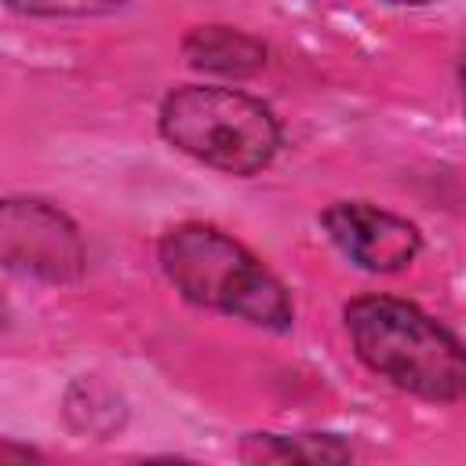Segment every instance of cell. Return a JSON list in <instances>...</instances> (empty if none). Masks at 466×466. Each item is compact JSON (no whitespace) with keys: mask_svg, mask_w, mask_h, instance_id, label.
Returning <instances> with one entry per match:
<instances>
[{"mask_svg":"<svg viewBox=\"0 0 466 466\" xmlns=\"http://www.w3.org/2000/svg\"><path fill=\"white\" fill-rule=\"evenodd\" d=\"M182 51L189 66L222 76H251L266 66V47L233 25H200L182 40Z\"/></svg>","mask_w":466,"mask_h":466,"instance_id":"6","label":"cell"},{"mask_svg":"<svg viewBox=\"0 0 466 466\" xmlns=\"http://www.w3.org/2000/svg\"><path fill=\"white\" fill-rule=\"evenodd\" d=\"M0 255L11 269L47 284H73L87 262L69 215L33 197L0 208Z\"/></svg>","mask_w":466,"mask_h":466,"instance_id":"4","label":"cell"},{"mask_svg":"<svg viewBox=\"0 0 466 466\" xmlns=\"http://www.w3.org/2000/svg\"><path fill=\"white\" fill-rule=\"evenodd\" d=\"M382 4H400V7H419V4H433V0H382Z\"/></svg>","mask_w":466,"mask_h":466,"instance_id":"9","label":"cell"},{"mask_svg":"<svg viewBox=\"0 0 466 466\" xmlns=\"http://www.w3.org/2000/svg\"><path fill=\"white\" fill-rule=\"evenodd\" d=\"M320 222L335 248L368 273H397L411 266L422 248L415 222L364 200H335Z\"/></svg>","mask_w":466,"mask_h":466,"instance_id":"5","label":"cell"},{"mask_svg":"<svg viewBox=\"0 0 466 466\" xmlns=\"http://www.w3.org/2000/svg\"><path fill=\"white\" fill-rule=\"evenodd\" d=\"M160 135L178 153L240 178L269 167L280 149V124L269 106L215 84L175 87L160 102Z\"/></svg>","mask_w":466,"mask_h":466,"instance_id":"3","label":"cell"},{"mask_svg":"<svg viewBox=\"0 0 466 466\" xmlns=\"http://www.w3.org/2000/svg\"><path fill=\"white\" fill-rule=\"evenodd\" d=\"M342 320L357 357L379 379L437 404L466 397V346L419 306L393 295H360Z\"/></svg>","mask_w":466,"mask_h":466,"instance_id":"1","label":"cell"},{"mask_svg":"<svg viewBox=\"0 0 466 466\" xmlns=\"http://www.w3.org/2000/svg\"><path fill=\"white\" fill-rule=\"evenodd\" d=\"M157 258L175 291L204 309L240 317L269 331H288L295 320L288 288L240 240L208 222H182L167 229Z\"/></svg>","mask_w":466,"mask_h":466,"instance_id":"2","label":"cell"},{"mask_svg":"<svg viewBox=\"0 0 466 466\" xmlns=\"http://www.w3.org/2000/svg\"><path fill=\"white\" fill-rule=\"evenodd\" d=\"M459 87H462V106H466V62H462V69H459Z\"/></svg>","mask_w":466,"mask_h":466,"instance_id":"10","label":"cell"},{"mask_svg":"<svg viewBox=\"0 0 466 466\" xmlns=\"http://www.w3.org/2000/svg\"><path fill=\"white\" fill-rule=\"evenodd\" d=\"M240 455L248 462H346L353 451L350 444H342L339 437H317V433H251L240 444Z\"/></svg>","mask_w":466,"mask_h":466,"instance_id":"7","label":"cell"},{"mask_svg":"<svg viewBox=\"0 0 466 466\" xmlns=\"http://www.w3.org/2000/svg\"><path fill=\"white\" fill-rule=\"evenodd\" d=\"M124 0H7L11 11L40 15V18H95L116 11Z\"/></svg>","mask_w":466,"mask_h":466,"instance_id":"8","label":"cell"}]
</instances>
